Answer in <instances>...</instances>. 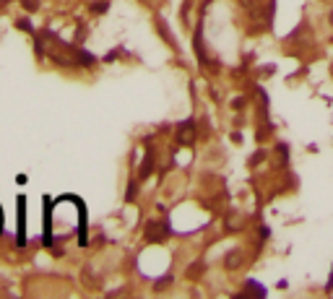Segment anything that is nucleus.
Returning <instances> with one entry per match:
<instances>
[{"instance_id": "f257e3e1", "label": "nucleus", "mask_w": 333, "mask_h": 299, "mask_svg": "<svg viewBox=\"0 0 333 299\" xmlns=\"http://www.w3.org/2000/svg\"><path fill=\"white\" fill-rule=\"evenodd\" d=\"M195 136H198V130H195V122H193V120L180 122L177 130H175V138H177L180 146H193V143H195Z\"/></svg>"}, {"instance_id": "f03ea898", "label": "nucleus", "mask_w": 333, "mask_h": 299, "mask_svg": "<svg viewBox=\"0 0 333 299\" xmlns=\"http://www.w3.org/2000/svg\"><path fill=\"white\" fill-rule=\"evenodd\" d=\"M166 237H170V227L164 221H149L146 224V239L149 242H164Z\"/></svg>"}, {"instance_id": "7ed1b4c3", "label": "nucleus", "mask_w": 333, "mask_h": 299, "mask_svg": "<svg viewBox=\"0 0 333 299\" xmlns=\"http://www.w3.org/2000/svg\"><path fill=\"white\" fill-rule=\"evenodd\" d=\"M242 263H245V252H242V250H232V252L227 255V260H224V266H227L229 271L242 268Z\"/></svg>"}, {"instance_id": "20e7f679", "label": "nucleus", "mask_w": 333, "mask_h": 299, "mask_svg": "<svg viewBox=\"0 0 333 299\" xmlns=\"http://www.w3.org/2000/svg\"><path fill=\"white\" fill-rule=\"evenodd\" d=\"M224 227H227L229 232H237V229H242V227H245V216H242V213H227V221H224Z\"/></svg>"}, {"instance_id": "39448f33", "label": "nucleus", "mask_w": 333, "mask_h": 299, "mask_svg": "<svg viewBox=\"0 0 333 299\" xmlns=\"http://www.w3.org/2000/svg\"><path fill=\"white\" fill-rule=\"evenodd\" d=\"M151 169H154V148L146 151V159H143V164H141V177H149Z\"/></svg>"}, {"instance_id": "423d86ee", "label": "nucleus", "mask_w": 333, "mask_h": 299, "mask_svg": "<svg viewBox=\"0 0 333 299\" xmlns=\"http://www.w3.org/2000/svg\"><path fill=\"white\" fill-rule=\"evenodd\" d=\"M250 294H258V296H263L266 291H263V286H258V284H253V281H250L242 291H239V296H250Z\"/></svg>"}, {"instance_id": "0eeeda50", "label": "nucleus", "mask_w": 333, "mask_h": 299, "mask_svg": "<svg viewBox=\"0 0 333 299\" xmlns=\"http://www.w3.org/2000/svg\"><path fill=\"white\" fill-rule=\"evenodd\" d=\"M200 271H203V266H200V263L190 266V268H188V278H198V273H200Z\"/></svg>"}, {"instance_id": "6e6552de", "label": "nucleus", "mask_w": 333, "mask_h": 299, "mask_svg": "<svg viewBox=\"0 0 333 299\" xmlns=\"http://www.w3.org/2000/svg\"><path fill=\"white\" fill-rule=\"evenodd\" d=\"M107 11V3H94L91 6V13H104Z\"/></svg>"}, {"instance_id": "1a4fd4ad", "label": "nucleus", "mask_w": 333, "mask_h": 299, "mask_svg": "<svg viewBox=\"0 0 333 299\" xmlns=\"http://www.w3.org/2000/svg\"><path fill=\"white\" fill-rule=\"evenodd\" d=\"M24 8L26 11H36V0H24Z\"/></svg>"}, {"instance_id": "9d476101", "label": "nucleus", "mask_w": 333, "mask_h": 299, "mask_svg": "<svg viewBox=\"0 0 333 299\" xmlns=\"http://www.w3.org/2000/svg\"><path fill=\"white\" fill-rule=\"evenodd\" d=\"M0 229H3V213H0Z\"/></svg>"}, {"instance_id": "9b49d317", "label": "nucleus", "mask_w": 333, "mask_h": 299, "mask_svg": "<svg viewBox=\"0 0 333 299\" xmlns=\"http://www.w3.org/2000/svg\"><path fill=\"white\" fill-rule=\"evenodd\" d=\"M328 289H333V278H330V284H328Z\"/></svg>"}, {"instance_id": "f8f14e48", "label": "nucleus", "mask_w": 333, "mask_h": 299, "mask_svg": "<svg viewBox=\"0 0 333 299\" xmlns=\"http://www.w3.org/2000/svg\"><path fill=\"white\" fill-rule=\"evenodd\" d=\"M330 26H333V13H330Z\"/></svg>"}]
</instances>
